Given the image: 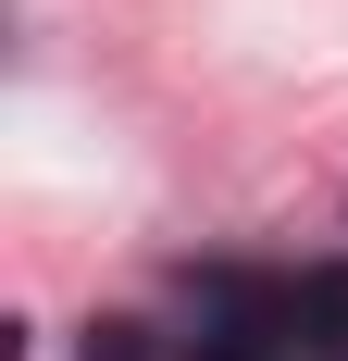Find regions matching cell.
<instances>
[{
    "label": "cell",
    "mask_w": 348,
    "mask_h": 361,
    "mask_svg": "<svg viewBox=\"0 0 348 361\" xmlns=\"http://www.w3.org/2000/svg\"><path fill=\"white\" fill-rule=\"evenodd\" d=\"M224 349L237 361H348V262L237 274L224 287Z\"/></svg>",
    "instance_id": "1"
}]
</instances>
